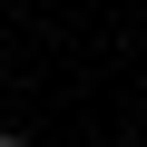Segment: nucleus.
Masks as SVG:
<instances>
[{"mask_svg": "<svg viewBox=\"0 0 147 147\" xmlns=\"http://www.w3.org/2000/svg\"><path fill=\"white\" fill-rule=\"evenodd\" d=\"M0 147H30V137H0Z\"/></svg>", "mask_w": 147, "mask_h": 147, "instance_id": "f257e3e1", "label": "nucleus"}]
</instances>
